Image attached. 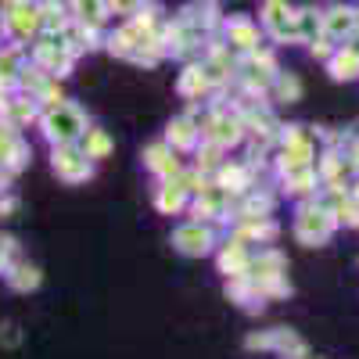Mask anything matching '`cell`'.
I'll return each instance as SVG.
<instances>
[{
    "mask_svg": "<svg viewBox=\"0 0 359 359\" xmlns=\"http://www.w3.org/2000/svg\"><path fill=\"white\" fill-rule=\"evenodd\" d=\"M334 230H338V216L323 201H316V198L298 201V208H294V237L302 245H309V248L327 245L334 237Z\"/></svg>",
    "mask_w": 359,
    "mask_h": 359,
    "instance_id": "1",
    "label": "cell"
},
{
    "mask_svg": "<svg viewBox=\"0 0 359 359\" xmlns=\"http://www.w3.org/2000/svg\"><path fill=\"white\" fill-rule=\"evenodd\" d=\"M40 126H43V137L50 144H76L90 123H86V115L76 104L62 101V104H54V108H43Z\"/></svg>",
    "mask_w": 359,
    "mask_h": 359,
    "instance_id": "2",
    "label": "cell"
},
{
    "mask_svg": "<svg viewBox=\"0 0 359 359\" xmlns=\"http://www.w3.org/2000/svg\"><path fill=\"white\" fill-rule=\"evenodd\" d=\"M172 248L187 259H201L216 252V223H201V219H187L184 226L172 230Z\"/></svg>",
    "mask_w": 359,
    "mask_h": 359,
    "instance_id": "3",
    "label": "cell"
},
{
    "mask_svg": "<svg viewBox=\"0 0 359 359\" xmlns=\"http://www.w3.org/2000/svg\"><path fill=\"white\" fill-rule=\"evenodd\" d=\"M0 11H4V33L11 40H18V43L33 40L40 29H43L40 8L29 4V0H4V8H0Z\"/></svg>",
    "mask_w": 359,
    "mask_h": 359,
    "instance_id": "4",
    "label": "cell"
},
{
    "mask_svg": "<svg viewBox=\"0 0 359 359\" xmlns=\"http://www.w3.org/2000/svg\"><path fill=\"white\" fill-rule=\"evenodd\" d=\"M50 165H54V176L65 180V184H86L94 176V165L83 151L79 144H54V155H50Z\"/></svg>",
    "mask_w": 359,
    "mask_h": 359,
    "instance_id": "5",
    "label": "cell"
},
{
    "mask_svg": "<svg viewBox=\"0 0 359 359\" xmlns=\"http://www.w3.org/2000/svg\"><path fill=\"white\" fill-rule=\"evenodd\" d=\"M262 29L269 33L273 43H287L298 40V29H294V8L287 0H266L262 4Z\"/></svg>",
    "mask_w": 359,
    "mask_h": 359,
    "instance_id": "6",
    "label": "cell"
},
{
    "mask_svg": "<svg viewBox=\"0 0 359 359\" xmlns=\"http://www.w3.org/2000/svg\"><path fill=\"white\" fill-rule=\"evenodd\" d=\"M223 36H226V47L237 50V54H252L262 47V33H259V25L245 15H237V18H226L223 22Z\"/></svg>",
    "mask_w": 359,
    "mask_h": 359,
    "instance_id": "7",
    "label": "cell"
},
{
    "mask_svg": "<svg viewBox=\"0 0 359 359\" xmlns=\"http://www.w3.org/2000/svg\"><path fill=\"white\" fill-rule=\"evenodd\" d=\"M140 158H144V165H147V169H151V172L158 176V184H165V180H176L180 172H184V162H180V155L172 151V147H169L165 140L147 144Z\"/></svg>",
    "mask_w": 359,
    "mask_h": 359,
    "instance_id": "8",
    "label": "cell"
},
{
    "mask_svg": "<svg viewBox=\"0 0 359 359\" xmlns=\"http://www.w3.org/2000/svg\"><path fill=\"white\" fill-rule=\"evenodd\" d=\"M248 262H252V252L248 245L241 241V237H226V245H219L216 252V266H219V273L223 277H237V273H248Z\"/></svg>",
    "mask_w": 359,
    "mask_h": 359,
    "instance_id": "9",
    "label": "cell"
},
{
    "mask_svg": "<svg viewBox=\"0 0 359 359\" xmlns=\"http://www.w3.org/2000/svg\"><path fill=\"white\" fill-rule=\"evenodd\" d=\"M212 184H219L226 194H245V191H252L255 187V176H252V169H248V162H223L216 172H212Z\"/></svg>",
    "mask_w": 359,
    "mask_h": 359,
    "instance_id": "10",
    "label": "cell"
},
{
    "mask_svg": "<svg viewBox=\"0 0 359 359\" xmlns=\"http://www.w3.org/2000/svg\"><path fill=\"white\" fill-rule=\"evenodd\" d=\"M316 172H320L323 187H348V176L355 172V165H352V158H345L338 151H323L316 162Z\"/></svg>",
    "mask_w": 359,
    "mask_h": 359,
    "instance_id": "11",
    "label": "cell"
},
{
    "mask_svg": "<svg viewBox=\"0 0 359 359\" xmlns=\"http://www.w3.org/2000/svg\"><path fill=\"white\" fill-rule=\"evenodd\" d=\"M327 72L338 83H352L359 79V47L355 43H338L334 54L327 57Z\"/></svg>",
    "mask_w": 359,
    "mask_h": 359,
    "instance_id": "12",
    "label": "cell"
},
{
    "mask_svg": "<svg viewBox=\"0 0 359 359\" xmlns=\"http://www.w3.org/2000/svg\"><path fill=\"white\" fill-rule=\"evenodd\" d=\"M198 140H201V130L194 126V118H191V115H180V118H172V123L165 126V144L172 147L176 155L194 151Z\"/></svg>",
    "mask_w": 359,
    "mask_h": 359,
    "instance_id": "13",
    "label": "cell"
},
{
    "mask_svg": "<svg viewBox=\"0 0 359 359\" xmlns=\"http://www.w3.org/2000/svg\"><path fill=\"white\" fill-rule=\"evenodd\" d=\"M230 233L241 237L245 245H252V241L269 245V241H277L280 226L273 223V216H262V219H233V230H230Z\"/></svg>",
    "mask_w": 359,
    "mask_h": 359,
    "instance_id": "14",
    "label": "cell"
},
{
    "mask_svg": "<svg viewBox=\"0 0 359 359\" xmlns=\"http://www.w3.org/2000/svg\"><path fill=\"white\" fill-rule=\"evenodd\" d=\"M176 90H180V94H184L187 101H201V97L212 94V79L205 76L201 62H191V65H184V72H180Z\"/></svg>",
    "mask_w": 359,
    "mask_h": 359,
    "instance_id": "15",
    "label": "cell"
},
{
    "mask_svg": "<svg viewBox=\"0 0 359 359\" xmlns=\"http://www.w3.org/2000/svg\"><path fill=\"white\" fill-rule=\"evenodd\" d=\"M355 33V8L348 4H334L323 11V36L331 40H348Z\"/></svg>",
    "mask_w": 359,
    "mask_h": 359,
    "instance_id": "16",
    "label": "cell"
},
{
    "mask_svg": "<svg viewBox=\"0 0 359 359\" xmlns=\"http://www.w3.org/2000/svg\"><path fill=\"white\" fill-rule=\"evenodd\" d=\"M248 277L252 280H273V277H287V259L277 248H266L259 255H252L248 262Z\"/></svg>",
    "mask_w": 359,
    "mask_h": 359,
    "instance_id": "17",
    "label": "cell"
},
{
    "mask_svg": "<svg viewBox=\"0 0 359 359\" xmlns=\"http://www.w3.org/2000/svg\"><path fill=\"white\" fill-rule=\"evenodd\" d=\"M284 180V194H291V198H316L320 194V172H316V165H306V169H298V172H287V176H280Z\"/></svg>",
    "mask_w": 359,
    "mask_h": 359,
    "instance_id": "18",
    "label": "cell"
},
{
    "mask_svg": "<svg viewBox=\"0 0 359 359\" xmlns=\"http://www.w3.org/2000/svg\"><path fill=\"white\" fill-rule=\"evenodd\" d=\"M76 144H79V151H83L90 162H104V158L111 155V147H115V140H111L108 130H101V126H86Z\"/></svg>",
    "mask_w": 359,
    "mask_h": 359,
    "instance_id": "19",
    "label": "cell"
},
{
    "mask_svg": "<svg viewBox=\"0 0 359 359\" xmlns=\"http://www.w3.org/2000/svg\"><path fill=\"white\" fill-rule=\"evenodd\" d=\"M187 201H191V194L176 184V180H165V184L155 191V208L162 216H176V212H184L187 208Z\"/></svg>",
    "mask_w": 359,
    "mask_h": 359,
    "instance_id": "20",
    "label": "cell"
},
{
    "mask_svg": "<svg viewBox=\"0 0 359 359\" xmlns=\"http://www.w3.org/2000/svg\"><path fill=\"white\" fill-rule=\"evenodd\" d=\"M69 4V15L76 18V22H83V25H104L108 22V0H65Z\"/></svg>",
    "mask_w": 359,
    "mask_h": 359,
    "instance_id": "21",
    "label": "cell"
},
{
    "mask_svg": "<svg viewBox=\"0 0 359 359\" xmlns=\"http://www.w3.org/2000/svg\"><path fill=\"white\" fill-rule=\"evenodd\" d=\"M273 352L284 355V359H309V345L294 331H287V327H277L273 331Z\"/></svg>",
    "mask_w": 359,
    "mask_h": 359,
    "instance_id": "22",
    "label": "cell"
},
{
    "mask_svg": "<svg viewBox=\"0 0 359 359\" xmlns=\"http://www.w3.org/2000/svg\"><path fill=\"white\" fill-rule=\"evenodd\" d=\"M40 22H43V29H47V33H62V29L72 22L69 18V4H65V0H40Z\"/></svg>",
    "mask_w": 359,
    "mask_h": 359,
    "instance_id": "23",
    "label": "cell"
},
{
    "mask_svg": "<svg viewBox=\"0 0 359 359\" xmlns=\"http://www.w3.org/2000/svg\"><path fill=\"white\" fill-rule=\"evenodd\" d=\"M294 29H298V43H313L323 33V11H316V8L294 11Z\"/></svg>",
    "mask_w": 359,
    "mask_h": 359,
    "instance_id": "24",
    "label": "cell"
},
{
    "mask_svg": "<svg viewBox=\"0 0 359 359\" xmlns=\"http://www.w3.org/2000/svg\"><path fill=\"white\" fill-rule=\"evenodd\" d=\"M269 94H273L280 104H294V101H302V79H298L294 72H277Z\"/></svg>",
    "mask_w": 359,
    "mask_h": 359,
    "instance_id": "25",
    "label": "cell"
},
{
    "mask_svg": "<svg viewBox=\"0 0 359 359\" xmlns=\"http://www.w3.org/2000/svg\"><path fill=\"white\" fill-rule=\"evenodd\" d=\"M223 155H226V151H223L219 144H212V140H198V147H194V169H201V172L212 176V172L226 162Z\"/></svg>",
    "mask_w": 359,
    "mask_h": 359,
    "instance_id": "26",
    "label": "cell"
},
{
    "mask_svg": "<svg viewBox=\"0 0 359 359\" xmlns=\"http://www.w3.org/2000/svg\"><path fill=\"white\" fill-rule=\"evenodd\" d=\"M40 280H43V277H40V269H36V266H29V262H18L11 273H8V284H11L15 291H36Z\"/></svg>",
    "mask_w": 359,
    "mask_h": 359,
    "instance_id": "27",
    "label": "cell"
},
{
    "mask_svg": "<svg viewBox=\"0 0 359 359\" xmlns=\"http://www.w3.org/2000/svg\"><path fill=\"white\" fill-rule=\"evenodd\" d=\"M8 118H11V126H25V123H33V118H36V101H29V97L8 101Z\"/></svg>",
    "mask_w": 359,
    "mask_h": 359,
    "instance_id": "28",
    "label": "cell"
},
{
    "mask_svg": "<svg viewBox=\"0 0 359 359\" xmlns=\"http://www.w3.org/2000/svg\"><path fill=\"white\" fill-rule=\"evenodd\" d=\"M18 147H22V140H18L15 126H0V165H8Z\"/></svg>",
    "mask_w": 359,
    "mask_h": 359,
    "instance_id": "29",
    "label": "cell"
},
{
    "mask_svg": "<svg viewBox=\"0 0 359 359\" xmlns=\"http://www.w3.org/2000/svg\"><path fill=\"white\" fill-rule=\"evenodd\" d=\"M334 216H338V223H345V226H352V230H359V201L348 194L341 205H334Z\"/></svg>",
    "mask_w": 359,
    "mask_h": 359,
    "instance_id": "30",
    "label": "cell"
},
{
    "mask_svg": "<svg viewBox=\"0 0 359 359\" xmlns=\"http://www.w3.org/2000/svg\"><path fill=\"white\" fill-rule=\"evenodd\" d=\"M245 348H248V352H273V331L248 334V338H245Z\"/></svg>",
    "mask_w": 359,
    "mask_h": 359,
    "instance_id": "31",
    "label": "cell"
},
{
    "mask_svg": "<svg viewBox=\"0 0 359 359\" xmlns=\"http://www.w3.org/2000/svg\"><path fill=\"white\" fill-rule=\"evenodd\" d=\"M147 0H108V11L111 15H123V18H133Z\"/></svg>",
    "mask_w": 359,
    "mask_h": 359,
    "instance_id": "32",
    "label": "cell"
},
{
    "mask_svg": "<svg viewBox=\"0 0 359 359\" xmlns=\"http://www.w3.org/2000/svg\"><path fill=\"white\" fill-rule=\"evenodd\" d=\"M334 47H338V43H334L331 36H323V33H320V36L309 43V54H313V57H320V62H327V57L334 54Z\"/></svg>",
    "mask_w": 359,
    "mask_h": 359,
    "instance_id": "33",
    "label": "cell"
},
{
    "mask_svg": "<svg viewBox=\"0 0 359 359\" xmlns=\"http://www.w3.org/2000/svg\"><path fill=\"white\" fill-rule=\"evenodd\" d=\"M18 341H22V331H18L15 323H4V327H0V345H4V348H15Z\"/></svg>",
    "mask_w": 359,
    "mask_h": 359,
    "instance_id": "34",
    "label": "cell"
},
{
    "mask_svg": "<svg viewBox=\"0 0 359 359\" xmlns=\"http://www.w3.org/2000/svg\"><path fill=\"white\" fill-rule=\"evenodd\" d=\"M15 212H18V201L15 198H0V219H8Z\"/></svg>",
    "mask_w": 359,
    "mask_h": 359,
    "instance_id": "35",
    "label": "cell"
},
{
    "mask_svg": "<svg viewBox=\"0 0 359 359\" xmlns=\"http://www.w3.org/2000/svg\"><path fill=\"white\" fill-rule=\"evenodd\" d=\"M8 252H15V241L11 237H0V269H4V262H8Z\"/></svg>",
    "mask_w": 359,
    "mask_h": 359,
    "instance_id": "36",
    "label": "cell"
},
{
    "mask_svg": "<svg viewBox=\"0 0 359 359\" xmlns=\"http://www.w3.org/2000/svg\"><path fill=\"white\" fill-rule=\"evenodd\" d=\"M348 158H352V165H355V172H359V137L352 140V151H348Z\"/></svg>",
    "mask_w": 359,
    "mask_h": 359,
    "instance_id": "37",
    "label": "cell"
},
{
    "mask_svg": "<svg viewBox=\"0 0 359 359\" xmlns=\"http://www.w3.org/2000/svg\"><path fill=\"white\" fill-rule=\"evenodd\" d=\"M348 194H352V198H355V201H359V176H355V180H352V184H348Z\"/></svg>",
    "mask_w": 359,
    "mask_h": 359,
    "instance_id": "38",
    "label": "cell"
},
{
    "mask_svg": "<svg viewBox=\"0 0 359 359\" xmlns=\"http://www.w3.org/2000/svg\"><path fill=\"white\" fill-rule=\"evenodd\" d=\"M355 33H359V8H355Z\"/></svg>",
    "mask_w": 359,
    "mask_h": 359,
    "instance_id": "39",
    "label": "cell"
},
{
    "mask_svg": "<svg viewBox=\"0 0 359 359\" xmlns=\"http://www.w3.org/2000/svg\"><path fill=\"white\" fill-rule=\"evenodd\" d=\"M212 4H216V0H212Z\"/></svg>",
    "mask_w": 359,
    "mask_h": 359,
    "instance_id": "40",
    "label": "cell"
}]
</instances>
